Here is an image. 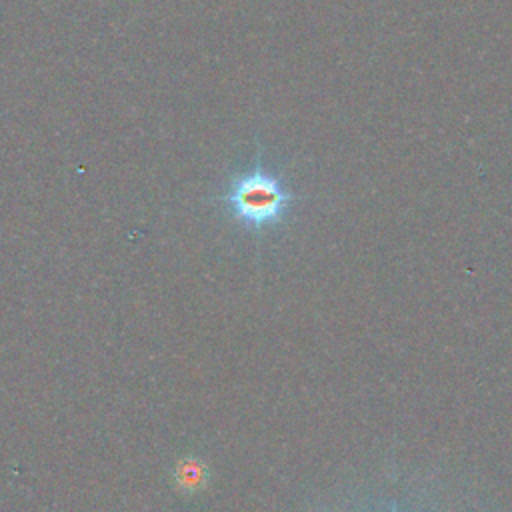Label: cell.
<instances>
[{
  "label": "cell",
  "instance_id": "obj_1",
  "mask_svg": "<svg viewBox=\"0 0 512 512\" xmlns=\"http://www.w3.org/2000/svg\"><path fill=\"white\" fill-rule=\"evenodd\" d=\"M220 200L236 222L258 232L286 216L292 194L276 176L256 166L232 180Z\"/></svg>",
  "mask_w": 512,
  "mask_h": 512
},
{
  "label": "cell",
  "instance_id": "obj_2",
  "mask_svg": "<svg viewBox=\"0 0 512 512\" xmlns=\"http://www.w3.org/2000/svg\"><path fill=\"white\" fill-rule=\"evenodd\" d=\"M174 476L182 490L196 492L204 488L208 480V470L202 466V462L188 458V460H180V464L174 470Z\"/></svg>",
  "mask_w": 512,
  "mask_h": 512
},
{
  "label": "cell",
  "instance_id": "obj_3",
  "mask_svg": "<svg viewBox=\"0 0 512 512\" xmlns=\"http://www.w3.org/2000/svg\"><path fill=\"white\" fill-rule=\"evenodd\" d=\"M390 512H398V510H396V506H394V504H392V508H390Z\"/></svg>",
  "mask_w": 512,
  "mask_h": 512
}]
</instances>
